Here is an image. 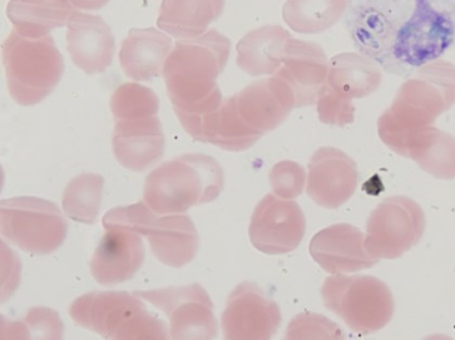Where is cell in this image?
Here are the masks:
<instances>
[{
  "label": "cell",
  "instance_id": "cell-32",
  "mask_svg": "<svg viewBox=\"0 0 455 340\" xmlns=\"http://www.w3.org/2000/svg\"><path fill=\"white\" fill-rule=\"evenodd\" d=\"M316 108L320 121L324 124L345 126L354 122L355 108L351 101L336 95L326 85L319 93Z\"/></svg>",
  "mask_w": 455,
  "mask_h": 340
},
{
  "label": "cell",
  "instance_id": "cell-10",
  "mask_svg": "<svg viewBox=\"0 0 455 340\" xmlns=\"http://www.w3.org/2000/svg\"><path fill=\"white\" fill-rule=\"evenodd\" d=\"M227 100L242 130L256 142L279 127L296 108L293 91L276 74L251 83Z\"/></svg>",
  "mask_w": 455,
  "mask_h": 340
},
{
  "label": "cell",
  "instance_id": "cell-29",
  "mask_svg": "<svg viewBox=\"0 0 455 340\" xmlns=\"http://www.w3.org/2000/svg\"><path fill=\"white\" fill-rule=\"evenodd\" d=\"M13 331L9 339H29L31 331L34 336L41 339H60L63 335V325L58 314L51 309L34 308L28 312L26 319L28 328L21 327L18 322L10 323ZM7 337V339H8Z\"/></svg>",
  "mask_w": 455,
  "mask_h": 340
},
{
  "label": "cell",
  "instance_id": "cell-23",
  "mask_svg": "<svg viewBox=\"0 0 455 340\" xmlns=\"http://www.w3.org/2000/svg\"><path fill=\"white\" fill-rule=\"evenodd\" d=\"M77 10L71 0H10L7 17L20 36L39 38L68 24Z\"/></svg>",
  "mask_w": 455,
  "mask_h": 340
},
{
  "label": "cell",
  "instance_id": "cell-13",
  "mask_svg": "<svg viewBox=\"0 0 455 340\" xmlns=\"http://www.w3.org/2000/svg\"><path fill=\"white\" fill-rule=\"evenodd\" d=\"M282 321L279 305L257 285L244 282L232 290L221 317L226 339H270Z\"/></svg>",
  "mask_w": 455,
  "mask_h": 340
},
{
  "label": "cell",
  "instance_id": "cell-28",
  "mask_svg": "<svg viewBox=\"0 0 455 340\" xmlns=\"http://www.w3.org/2000/svg\"><path fill=\"white\" fill-rule=\"evenodd\" d=\"M412 159L437 177L452 178L455 176V140L446 136L429 138L428 135Z\"/></svg>",
  "mask_w": 455,
  "mask_h": 340
},
{
  "label": "cell",
  "instance_id": "cell-25",
  "mask_svg": "<svg viewBox=\"0 0 455 340\" xmlns=\"http://www.w3.org/2000/svg\"><path fill=\"white\" fill-rule=\"evenodd\" d=\"M348 0H288L282 17L291 29L300 34H318L339 21Z\"/></svg>",
  "mask_w": 455,
  "mask_h": 340
},
{
  "label": "cell",
  "instance_id": "cell-26",
  "mask_svg": "<svg viewBox=\"0 0 455 340\" xmlns=\"http://www.w3.org/2000/svg\"><path fill=\"white\" fill-rule=\"evenodd\" d=\"M105 179L100 175L83 174L68 185L62 197L64 213L76 223L93 225L98 218Z\"/></svg>",
  "mask_w": 455,
  "mask_h": 340
},
{
  "label": "cell",
  "instance_id": "cell-19",
  "mask_svg": "<svg viewBox=\"0 0 455 340\" xmlns=\"http://www.w3.org/2000/svg\"><path fill=\"white\" fill-rule=\"evenodd\" d=\"M68 51L76 66L89 75L111 66L116 39L105 20L76 12L68 22Z\"/></svg>",
  "mask_w": 455,
  "mask_h": 340
},
{
  "label": "cell",
  "instance_id": "cell-8",
  "mask_svg": "<svg viewBox=\"0 0 455 340\" xmlns=\"http://www.w3.org/2000/svg\"><path fill=\"white\" fill-rule=\"evenodd\" d=\"M0 229L10 243L26 253L48 255L66 240L68 224L52 202L21 196L0 203Z\"/></svg>",
  "mask_w": 455,
  "mask_h": 340
},
{
  "label": "cell",
  "instance_id": "cell-9",
  "mask_svg": "<svg viewBox=\"0 0 455 340\" xmlns=\"http://www.w3.org/2000/svg\"><path fill=\"white\" fill-rule=\"evenodd\" d=\"M425 215L409 197L386 199L372 211L364 245L375 259H397L419 242L425 231Z\"/></svg>",
  "mask_w": 455,
  "mask_h": 340
},
{
  "label": "cell",
  "instance_id": "cell-30",
  "mask_svg": "<svg viewBox=\"0 0 455 340\" xmlns=\"http://www.w3.org/2000/svg\"><path fill=\"white\" fill-rule=\"evenodd\" d=\"M269 180L274 194L285 200H294L303 194L306 172L298 162L282 161L272 167Z\"/></svg>",
  "mask_w": 455,
  "mask_h": 340
},
{
  "label": "cell",
  "instance_id": "cell-11",
  "mask_svg": "<svg viewBox=\"0 0 455 340\" xmlns=\"http://www.w3.org/2000/svg\"><path fill=\"white\" fill-rule=\"evenodd\" d=\"M135 294L167 315L172 339H212L217 336L219 327L214 304L200 284Z\"/></svg>",
  "mask_w": 455,
  "mask_h": 340
},
{
  "label": "cell",
  "instance_id": "cell-2",
  "mask_svg": "<svg viewBox=\"0 0 455 340\" xmlns=\"http://www.w3.org/2000/svg\"><path fill=\"white\" fill-rule=\"evenodd\" d=\"M230 51L229 39L214 28L175 43L163 76L178 120L207 115L221 105L224 99L217 80Z\"/></svg>",
  "mask_w": 455,
  "mask_h": 340
},
{
  "label": "cell",
  "instance_id": "cell-17",
  "mask_svg": "<svg viewBox=\"0 0 455 340\" xmlns=\"http://www.w3.org/2000/svg\"><path fill=\"white\" fill-rule=\"evenodd\" d=\"M309 253L325 273L334 275L357 273L379 263L365 249L364 234L348 224L321 230L311 240Z\"/></svg>",
  "mask_w": 455,
  "mask_h": 340
},
{
  "label": "cell",
  "instance_id": "cell-7",
  "mask_svg": "<svg viewBox=\"0 0 455 340\" xmlns=\"http://www.w3.org/2000/svg\"><path fill=\"white\" fill-rule=\"evenodd\" d=\"M102 223L128 226L149 241L153 255L162 264L181 268L195 259L199 234L189 216L156 215L145 201L108 211Z\"/></svg>",
  "mask_w": 455,
  "mask_h": 340
},
{
  "label": "cell",
  "instance_id": "cell-1",
  "mask_svg": "<svg viewBox=\"0 0 455 340\" xmlns=\"http://www.w3.org/2000/svg\"><path fill=\"white\" fill-rule=\"evenodd\" d=\"M353 36L386 70L409 74L443 57L455 42V0H361Z\"/></svg>",
  "mask_w": 455,
  "mask_h": 340
},
{
  "label": "cell",
  "instance_id": "cell-22",
  "mask_svg": "<svg viewBox=\"0 0 455 340\" xmlns=\"http://www.w3.org/2000/svg\"><path fill=\"white\" fill-rule=\"evenodd\" d=\"M291 34L280 26H266L247 33L236 45V63L251 76L274 75L279 70Z\"/></svg>",
  "mask_w": 455,
  "mask_h": 340
},
{
  "label": "cell",
  "instance_id": "cell-21",
  "mask_svg": "<svg viewBox=\"0 0 455 340\" xmlns=\"http://www.w3.org/2000/svg\"><path fill=\"white\" fill-rule=\"evenodd\" d=\"M224 7L225 0H163L157 27L172 37H199L221 16Z\"/></svg>",
  "mask_w": 455,
  "mask_h": 340
},
{
  "label": "cell",
  "instance_id": "cell-15",
  "mask_svg": "<svg viewBox=\"0 0 455 340\" xmlns=\"http://www.w3.org/2000/svg\"><path fill=\"white\" fill-rule=\"evenodd\" d=\"M358 170L355 162L335 147H320L311 156L307 194L323 209L344 205L357 189Z\"/></svg>",
  "mask_w": 455,
  "mask_h": 340
},
{
  "label": "cell",
  "instance_id": "cell-12",
  "mask_svg": "<svg viewBox=\"0 0 455 340\" xmlns=\"http://www.w3.org/2000/svg\"><path fill=\"white\" fill-rule=\"evenodd\" d=\"M305 233V216L294 201L268 194L257 204L251 215L249 229L251 242L261 253H291L299 248Z\"/></svg>",
  "mask_w": 455,
  "mask_h": 340
},
{
  "label": "cell",
  "instance_id": "cell-27",
  "mask_svg": "<svg viewBox=\"0 0 455 340\" xmlns=\"http://www.w3.org/2000/svg\"><path fill=\"white\" fill-rule=\"evenodd\" d=\"M110 107L114 120H132L157 116L160 100L149 87L126 83L114 91Z\"/></svg>",
  "mask_w": 455,
  "mask_h": 340
},
{
  "label": "cell",
  "instance_id": "cell-24",
  "mask_svg": "<svg viewBox=\"0 0 455 340\" xmlns=\"http://www.w3.org/2000/svg\"><path fill=\"white\" fill-rule=\"evenodd\" d=\"M379 81L380 74L373 62L355 54H339L329 63L325 85L351 101L377 90Z\"/></svg>",
  "mask_w": 455,
  "mask_h": 340
},
{
  "label": "cell",
  "instance_id": "cell-33",
  "mask_svg": "<svg viewBox=\"0 0 455 340\" xmlns=\"http://www.w3.org/2000/svg\"><path fill=\"white\" fill-rule=\"evenodd\" d=\"M76 10H99L105 7L108 0H71Z\"/></svg>",
  "mask_w": 455,
  "mask_h": 340
},
{
  "label": "cell",
  "instance_id": "cell-3",
  "mask_svg": "<svg viewBox=\"0 0 455 340\" xmlns=\"http://www.w3.org/2000/svg\"><path fill=\"white\" fill-rule=\"evenodd\" d=\"M222 189L224 171L214 157L185 154L147 177L143 200L156 215L181 214L215 201Z\"/></svg>",
  "mask_w": 455,
  "mask_h": 340
},
{
  "label": "cell",
  "instance_id": "cell-16",
  "mask_svg": "<svg viewBox=\"0 0 455 340\" xmlns=\"http://www.w3.org/2000/svg\"><path fill=\"white\" fill-rule=\"evenodd\" d=\"M328 72L329 62L323 48L291 37L285 43L281 67L275 74L289 83L298 108L315 105Z\"/></svg>",
  "mask_w": 455,
  "mask_h": 340
},
{
  "label": "cell",
  "instance_id": "cell-20",
  "mask_svg": "<svg viewBox=\"0 0 455 340\" xmlns=\"http://www.w3.org/2000/svg\"><path fill=\"white\" fill-rule=\"evenodd\" d=\"M172 48V38L156 28H132L122 43L118 59L128 78L150 82L161 76Z\"/></svg>",
  "mask_w": 455,
  "mask_h": 340
},
{
  "label": "cell",
  "instance_id": "cell-4",
  "mask_svg": "<svg viewBox=\"0 0 455 340\" xmlns=\"http://www.w3.org/2000/svg\"><path fill=\"white\" fill-rule=\"evenodd\" d=\"M135 293L92 292L74 300V322L106 339H168L167 325Z\"/></svg>",
  "mask_w": 455,
  "mask_h": 340
},
{
  "label": "cell",
  "instance_id": "cell-6",
  "mask_svg": "<svg viewBox=\"0 0 455 340\" xmlns=\"http://www.w3.org/2000/svg\"><path fill=\"white\" fill-rule=\"evenodd\" d=\"M321 296L325 308L360 335L379 332L395 312L394 297L387 285L369 275L335 274L325 280Z\"/></svg>",
  "mask_w": 455,
  "mask_h": 340
},
{
  "label": "cell",
  "instance_id": "cell-18",
  "mask_svg": "<svg viewBox=\"0 0 455 340\" xmlns=\"http://www.w3.org/2000/svg\"><path fill=\"white\" fill-rule=\"evenodd\" d=\"M112 147L123 167L142 171L162 159L165 137L157 116L116 121Z\"/></svg>",
  "mask_w": 455,
  "mask_h": 340
},
{
  "label": "cell",
  "instance_id": "cell-31",
  "mask_svg": "<svg viewBox=\"0 0 455 340\" xmlns=\"http://www.w3.org/2000/svg\"><path fill=\"white\" fill-rule=\"evenodd\" d=\"M286 339H343L340 328L320 314L301 313L291 321Z\"/></svg>",
  "mask_w": 455,
  "mask_h": 340
},
{
  "label": "cell",
  "instance_id": "cell-14",
  "mask_svg": "<svg viewBox=\"0 0 455 340\" xmlns=\"http://www.w3.org/2000/svg\"><path fill=\"white\" fill-rule=\"evenodd\" d=\"M106 229L91 263V273L105 287L135 277L145 260V246L140 233L118 224H102Z\"/></svg>",
  "mask_w": 455,
  "mask_h": 340
},
{
  "label": "cell",
  "instance_id": "cell-5",
  "mask_svg": "<svg viewBox=\"0 0 455 340\" xmlns=\"http://www.w3.org/2000/svg\"><path fill=\"white\" fill-rule=\"evenodd\" d=\"M3 60L10 96L22 107L38 105L51 95L64 72L53 38H31L13 31L3 43Z\"/></svg>",
  "mask_w": 455,
  "mask_h": 340
}]
</instances>
